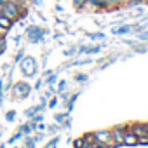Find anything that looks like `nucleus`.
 Wrapping results in <instances>:
<instances>
[{
    "mask_svg": "<svg viewBox=\"0 0 148 148\" xmlns=\"http://www.w3.org/2000/svg\"><path fill=\"white\" fill-rule=\"evenodd\" d=\"M21 68L25 71V75H32V73H35V61L32 58H26V59H23Z\"/></svg>",
    "mask_w": 148,
    "mask_h": 148,
    "instance_id": "4",
    "label": "nucleus"
},
{
    "mask_svg": "<svg viewBox=\"0 0 148 148\" xmlns=\"http://www.w3.org/2000/svg\"><path fill=\"white\" fill-rule=\"evenodd\" d=\"M5 2H7V0H0V7H2V5H4Z\"/></svg>",
    "mask_w": 148,
    "mask_h": 148,
    "instance_id": "11",
    "label": "nucleus"
},
{
    "mask_svg": "<svg viewBox=\"0 0 148 148\" xmlns=\"http://www.w3.org/2000/svg\"><path fill=\"white\" fill-rule=\"evenodd\" d=\"M0 12H2L4 16H7L9 19H16L18 16H19V7H18V4L16 2H7L0 7Z\"/></svg>",
    "mask_w": 148,
    "mask_h": 148,
    "instance_id": "1",
    "label": "nucleus"
},
{
    "mask_svg": "<svg viewBox=\"0 0 148 148\" xmlns=\"http://www.w3.org/2000/svg\"><path fill=\"white\" fill-rule=\"evenodd\" d=\"M86 4H87V0H75V7H77V9H80V7L86 5Z\"/></svg>",
    "mask_w": 148,
    "mask_h": 148,
    "instance_id": "8",
    "label": "nucleus"
},
{
    "mask_svg": "<svg viewBox=\"0 0 148 148\" xmlns=\"http://www.w3.org/2000/svg\"><path fill=\"white\" fill-rule=\"evenodd\" d=\"M94 138H96V141L101 143V145H112V143H113V134H112V131H98V132H94Z\"/></svg>",
    "mask_w": 148,
    "mask_h": 148,
    "instance_id": "2",
    "label": "nucleus"
},
{
    "mask_svg": "<svg viewBox=\"0 0 148 148\" xmlns=\"http://www.w3.org/2000/svg\"><path fill=\"white\" fill-rule=\"evenodd\" d=\"M2 49H4V40L0 38V52H2Z\"/></svg>",
    "mask_w": 148,
    "mask_h": 148,
    "instance_id": "10",
    "label": "nucleus"
},
{
    "mask_svg": "<svg viewBox=\"0 0 148 148\" xmlns=\"http://www.w3.org/2000/svg\"><path fill=\"white\" fill-rule=\"evenodd\" d=\"M138 136L134 134V132H127L125 131V134H124V139H122V143L124 145H138Z\"/></svg>",
    "mask_w": 148,
    "mask_h": 148,
    "instance_id": "6",
    "label": "nucleus"
},
{
    "mask_svg": "<svg viewBox=\"0 0 148 148\" xmlns=\"http://www.w3.org/2000/svg\"><path fill=\"white\" fill-rule=\"evenodd\" d=\"M11 26H12V19H9L7 16L0 12V30H9Z\"/></svg>",
    "mask_w": 148,
    "mask_h": 148,
    "instance_id": "7",
    "label": "nucleus"
},
{
    "mask_svg": "<svg viewBox=\"0 0 148 148\" xmlns=\"http://www.w3.org/2000/svg\"><path fill=\"white\" fill-rule=\"evenodd\" d=\"M84 143H86L84 139H77V141H75V148H82V146H84Z\"/></svg>",
    "mask_w": 148,
    "mask_h": 148,
    "instance_id": "9",
    "label": "nucleus"
},
{
    "mask_svg": "<svg viewBox=\"0 0 148 148\" xmlns=\"http://www.w3.org/2000/svg\"><path fill=\"white\" fill-rule=\"evenodd\" d=\"M125 131H127V127H124V125H119V127H115V129L112 131V134H113V141H117V143H122Z\"/></svg>",
    "mask_w": 148,
    "mask_h": 148,
    "instance_id": "5",
    "label": "nucleus"
},
{
    "mask_svg": "<svg viewBox=\"0 0 148 148\" xmlns=\"http://www.w3.org/2000/svg\"><path fill=\"white\" fill-rule=\"evenodd\" d=\"M131 132H134V134L138 136V139L148 138V125H146V124H132Z\"/></svg>",
    "mask_w": 148,
    "mask_h": 148,
    "instance_id": "3",
    "label": "nucleus"
}]
</instances>
